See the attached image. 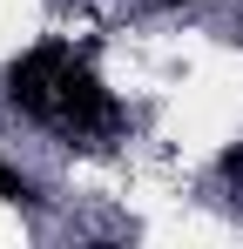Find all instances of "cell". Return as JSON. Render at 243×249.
Instances as JSON below:
<instances>
[{
  "mask_svg": "<svg viewBox=\"0 0 243 249\" xmlns=\"http://www.w3.org/2000/svg\"><path fill=\"white\" fill-rule=\"evenodd\" d=\"M40 122L68 128V135H108V128L122 122V108L108 101V88L95 81V68L68 61V68H61V81H54V101H47V115H40Z\"/></svg>",
  "mask_w": 243,
  "mask_h": 249,
  "instance_id": "obj_1",
  "label": "cell"
},
{
  "mask_svg": "<svg viewBox=\"0 0 243 249\" xmlns=\"http://www.w3.org/2000/svg\"><path fill=\"white\" fill-rule=\"evenodd\" d=\"M68 61H75V47H68V41H47V47H34V54H20V61L7 68V101H14L20 115H34V122H40Z\"/></svg>",
  "mask_w": 243,
  "mask_h": 249,
  "instance_id": "obj_2",
  "label": "cell"
},
{
  "mask_svg": "<svg viewBox=\"0 0 243 249\" xmlns=\"http://www.w3.org/2000/svg\"><path fill=\"white\" fill-rule=\"evenodd\" d=\"M0 196H7V202H34V189H27L14 168H0Z\"/></svg>",
  "mask_w": 243,
  "mask_h": 249,
  "instance_id": "obj_3",
  "label": "cell"
},
{
  "mask_svg": "<svg viewBox=\"0 0 243 249\" xmlns=\"http://www.w3.org/2000/svg\"><path fill=\"white\" fill-rule=\"evenodd\" d=\"M223 175H243V142H237V148H223Z\"/></svg>",
  "mask_w": 243,
  "mask_h": 249,
  "instance_id": "obj_4",
  "label": "cell"
},
{
  "mask_svg": "<svg viewBox=\"0 0 243 249\" xmlns=\"http://www.w3.org/2000/svg\"><path fill=\"white\" fill-rule=\"evenodd\" d=\"M169 7H182V0H169Z\"/></svg>",
  "mask_w": 243,
  "mask_h": 249,
  "instance_id": "obj_5",
  "label": "cell"
}]
</instances>
